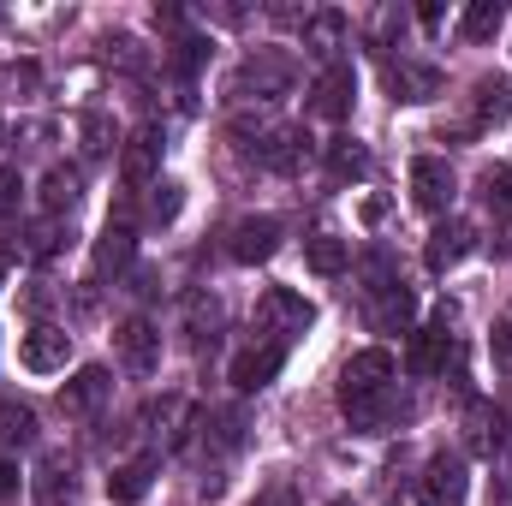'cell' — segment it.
I'll use <instances>...</instances> for the list:
<instances>
[{"label": "cell", "mask_w": 512, "mask_h": 506, "mask_svg": "<svg viewBox=\"0 0 512 506\" xmlns=\"http://www.w3.org/2000/svg\"><path fill=\"white\" fill-rule=\"evenodd\" d=\"M316 322V310H310V298H298L292 286H268L262 298H256V328L262 334H280V346L292 340V334H304Z\"/></svg>", "instance_id": "obj_1"}, {"label": "cell", "mask_w": 512, "mask_h": 506, "mask_svg": "<svg viewBox=\"0 0 512 506\" xmlns=\"http://www.w3.org/2000/svg\"><path fill=\"white\" fill-rule=\"evenodd\" d=\"M453 167L441 161V155H417L411 161V203L423 209V215H447L453 209Z\"/></svg>", "instance_id": "obj_2"}, {"label": "cell", "mask_w": 512, "mask_h": 506, "mask_svg": "<svg viewBox=\"0 0 512 506\" xmlns=\"http://www.w3.org/2000/svg\"><path fill=\"white\" fill-rule=\"evenodd\" d=\"M18 364H24L30 376H60V370L72 364V334H66V328H30L24 346H18Z\"/></svg>", "instance_id": "obj_3"}, {"label": "cell", "mask_w": 512, "mask_h": 506, "mask_svg": "<svg viewBox=\"0 0 512 506\" xmlns=\"http://www.w3.org/2000/svg\"><path fill=\"white\" fill-rule=\"evenodd\" d=\"M114 352H120V364H126L131 376H155V364H161V334L143 322V316H131L114 328Z\"/></svg>", "instance_id": "obj_4"}, {"label": "cell", "mask_w": 512, "mask_h": 506, "mask_svg": "<svg viewBox=\"0 0 512 506\" xmlns=\"http://www.w3.org/2000/svg\"><path fill=\"white\" fill-rule=\"evenodd\" d=\"M471 251H477V227H471L465 215H447V221L429 233V251H423V256H429V268H435V274H447V268H459Z\"/></svg>", "instance_id": "obj_5"}, {"label": "cell", "mask_w": 512, "mask_h": 506, "mask_svg": "<svg viewBox=\"0 0 512 506\" xmlns=\"http://www.w3.org/2000/svg\"><path fill=\"white\" fill-rule=\"evenodd\" d=\"M393 381V352L387 346H370V352H352L346 370H340V393H387Z\"/></svg>", "instance_id": "obj_6"}, {"label": "cell", "mask_w": 512, "mask_h": 506, "mask_svg": "<svg viewBox=\"0 0 512 506\" xmlns=\"http://www.w3.org/2000/svg\"><path fill=\"white\" fill-rule=\"evenodd\" d=\"M417 495L429 506H459L465 501V459L459 453H435L429 471H423V483H417Z\"/></svg>", "instance_id": "obj_7"}, {"label": "cell", "mask_w": 512, "mask_h": 506, "mask_svg": "<svg viewBox=\"0 0 512 506\" xmlns=\"http://www.w3.org/2000/svg\"><path fill=\"white\" fill-rule=\"evenodd\" d=\"M352 96H358V72L352 66H328L322 84L310 90V114L316 120H346L352 114Z\"/></svg>", "instance_id": "obj_8"}, {"label": "cell", "mask_w": 512, "mask_h": 506, "mask_svg": "<svg viewBox=\"0 0 512 506\" xmlns=\"http://www.w3.org/2000/svg\"><path fill=\"white\" fill-rule=\"evenodd\" d=\"M280 221L274 215H251V221H239L233 227V239H227V251H233V262H268V256L280 251Z\"/></svg>", "instance_id": "obj_9"}, {"label": "cell", "mask_w": 512, "mask_h": 506, "mask_svg": "<svg viewBox=\"0 0 512 506\" xmlns=\"http://www.w3.org/2000/svg\"><path fill=\"white\" fill-rule=\"evenodd\" d=\"M280 364H286V346H280V340L245 346V352L233 358V387H239V393H256V387H268V381L280 376Z\"/></svg>", "instance_id": "obj_10"}, {"label": "cell", "mask_w": 512, "mask_h": 506, "mask_svg": "<svg viewBox=\"0 0 512 506\" xmlns=\"http://www.w3.org/2000/svg\"><path fill=\"white\" fill-rule=\"evenodd\" d=\"M387 90H393V102H435L441 96V72L417 66V60H387Z\"/></svg>", "instance_id": "obj_11"}, {"label": "cell", "mask_w": 512, "mask_h": 506, "mask_svg": "<svg viewBox=\"0 0 512 506\" xmlns=\"http://www.w3.org/2000/svg\"><path fill=\"white\" fill-rule=\"evenodd\" d=\"M155 453H137V459H126V465H114V477H108V501L114 506H137L149 489H155Z\"/></svg>", "instance_id": "obj_12"}, {"label": "cell", "mask_w": 512, "mask_h": 506, "mask_svg": "<svg viewBox=\"0 0 512 506\" xmlns=\"http://www.w3.org/2000/svg\"><path fill=\"white\" fill-rule=\"evenodd\" d=\"M447 352H453V334H447V316H435L417 340H411V376H441L447 370Z\"/></svg>", "instance_id": "obj_13"}, {"label": "cell", "mask_w": 512, "mask_h": 506, "mask_svg": "<svg viewBox=\"0 0 512 506\" xmlns=\"http://www.w3.org/2000/svg\"><path fill=\"white\" fill-rule=\"evenodd\" d=\"M108 393H114V381H108V370H102V364H84L78 376H72L66 387H60V405H66L72 417H84V411H96V405H102Z\"/></svg>", "instance_id": "obj_14"}, {"label": "cell", "mask_w": 512, "mask_h": 506, "mask_svg": "<svg viewBox=\"0 0 512 506\" xmlns=\"http://www.w3.org/2000/svg\"><path fill=\"white\" fill-rule=\"evenodd\" d=\"M120 167H126L131 185H155V173H161V131H137L126 143V155H120Z\"/></svg>", "instance_id": "obj_15"}, {"label": "cell", "mask_w": 512, "mask_h": 506, "mask_svg": "<svg viewBox=\"0 0 512 506\" xmlns=\"http://www.w3.org/2000/svg\"><path fill=\"white\" fill-rule=\"evenodd\" d=\"M30 495H36V506H72V465H66L60 453H48V459L36 465Z\"/></svg>", "instance_id": "obj_16"}, {"label": "cell", "mask_w": 512, "mask_h": 506, "mask_svg": "<svg viewBox=\"0 0 512 506\" xmlns=\"http://www.w3.org/2000/svg\"><path fill=\"white\" fill-rule=\"evenodd\" d=\"M131 256H137L131 227H126V221H108V227H102V239H96V274H120V268H131Z\"/></svg>", "instance_id": "obj_17"}, {"label": "cell", "mask_w": 512, "mask_h": 506, "mask_svg": "<svg viewBox=\"0 0 512 506\" xmlns=\"http://www.w3.org/2000/svg\"><path fill=\"white\" fill-rule=\"evenodd\" d=\"M501 24H507V6H501V0H477V6H465L459 36H465V42H489Z\"/></svg>", "instance_id": "obj_18"}, {"label": "cell", "mask_w": 512, "mask_h": 506, "mask_svg": "<svg viewBox=\"0 0 512 506\" xmlns=\"http://www.w3.org/2000/svg\"><path fill=\"white\" fill-rule=\"evenodd\" d=\"M340 36H346V12H316V18L304 24V48H316L322 60H334Z\"/></svg>", "instance_id": "obj_19"}, {"label": "cell", "mask_w": 512, "mask_h": 506, "mask_svg": "<svg viewBox=\"0 0 512 506\" xmlns=\"http://www.w3.org/2000/svg\"><path fill=\"white\" fill-rule=\"evenodd\" d=\"M304 262H310L316 274H346L352 251H346V239H334V233H316V239L304 245Z\"/></svg>", "instance_id": "obj_20"}, {"label": "cell", "mask_w": 512, "mask_h": 506, "mask_svg": "<svg viewBox=\"0 0 512 506\" xmlns=\"http://www.w3.org/2000/svg\"><path fill=\"white\" fill-rule=\"evenodd\" d=\"M507 114H512V84L483 78V84H477V126H501Z\"/></svg>", "instance_id": "obj_21"}, {"label": "cell", "mask_w": 512, "mask_h": 506, "mask_svg": "<svg viewBox=\"0 0 512 506\" xmlns=\"http://www.w3.org/2000/svg\"><path fill=\"white\" fill-rule=\"evenodd\" d=\"M328 167H334V179H364L370 173V155H364L358 137H334L328 143Z\"/></svg>", "instance_id": "obj_22"}, {"label": "cell", "mask_w": 512, "mask_h": 506, "mask_svg": "<svg viewBox=\"0 0 512 506\" xmlns=\"http://www.w3.org/2000/svg\"><path fill=\"white\" fill-rule=\"evenodd\" d=\"M72 203H78V173H72V167H54V173L42 179V209H48V215H66Z\"/></svg>", "instance_id": "obj_23"}, {"label": "cell", "mask_w": 512, "mask_h": 506, "mask_svg": "<svg viewBox=\"0 0 512 506\" xmlns=\"http://www.w3.org/2000/svg\"><path fill=\"white\" fill-rule=\"evenodd\" d=\"M36 441V411L30 405H0V447H30Z\"/></svg>", "instance_id": "obj_24"}, {"label": "cell", "mask_w": 512, "mask_h": 506, "mask_svg": "<svg viewBox=\"0 0 512 506\" xmlns=\"http://www.w3.org/2000/svg\"><path fill=\"white\" fill-rule=\"evenodd\" d=\"M411 322V292L405 286H376V328H405Z\"/></svg>", "instance_id": "obj_25"}, {"label": "cell", "mask_w": 512, "mask_h": 506, "mask_svg": "<svg viewBox=\"0 0 512 506\" xmlns=\"http://www.w3.org/2000/svg\"><path fill=\"white\" fill-rule=\"evenodd\" d=\"M477 197H483L495 215H512V167H489V173L477 179Z\"/></svg>", "instance_id": "obj_26"}, {"label": "cell", "mask_w": 512, "mask_h": 506, "mask_svg": "<svg viewBox=\"0 0 512 506\" xmlns=\"http://www.w3.org/2000/svg\"><path fill=\"white\" fill-rule=\"evenodd\" d=\"M185 322H191V340H197V346H203V340H215V322H221V304H215V298H203V292H197V298H191V304H185Z\"/></svg>", "instance_id": "obj_27"}, {"label": "cell", "mask_w": 512, "mask_h": 506, "mask_svg": "<svg viewBox=\"0 0 512 506\" xmlns=\"http://www.w3.org/2000/svg\"><path fill=\"white\" fill-rule=\"evenodd\" d=\"M471 441H477V453H495V447H501V441H507V417H501V411H489V405H483V411H477V417H471Z\"/></svg>", "instance_id": "obj_28"}, {"label": "cell", "mask_w": 512, "mask_h": 506, "mask_svg": "<svg viewBox=\"0 0 512 506\" xmlns=\"http://www.w3.org/2000/svg\"><path fill=\"white\" fill-rule=\"evenodd\" d=\"M84 149H90V155H108V149H114V126H108L102 114H84Z\"/></svg>", "instance_id": "obj_29"}, {"label": "cell", "mask_w": 512, "mask_h": 506, "mask_svg": "<svg viewBox=\"0 0 512 506\" xmlns=\"http://www.w3.org/2000/svg\"><path fill=\"white\" fill-rule=\"evenodd\" d=\"M179 203H185V191H179V185H155V197H149V221H173V215H179Z\"/></svg>", "instance_id": "obj_30"}, {"label": "cell", "mask_w": 512, "mask_h": 506, "mask_svg": "<svg viewBox=\"0 0 512 506\" xmlns=\"http://www.w3.org/2000/svg\"><path fill=\"white\" fill-rule=\"evenodd\" d=\"M18 191H24V179H18V167H0V221L18 209Z\"/></svg>", "instance_id": "obj_31"}, {"label": "cell", "mask_w": 512, "mask_h": 506, "mask_svg": "<svg viewBox=\"0 0 512 506\" xmlns=\"http://www.w3.org/2000/svg\"><path fill=\"white\" fill-rule=\"evenodd\" d=\"M489 352H495V364H501V370H512V316L501 322V328H495V340H489Z\"/></svg>", "instance_id": "obj_32"}, {"label": "cell", "mask_w": 512, "mask_h": 506, "mask_svg": "<svg viewBox=\"0 0 512 506\" xmlns=\"http://www.w3.org/2000/svg\"><path fill=\"white\" fill-rule=\"evenodd\" d=\"M18 483H24V477H18V465H12V459H0V506L18 501Z\"/></svg>", "instance_id": "obj_33"}, {"label": "cell", "mask_w": 512, "mask_h": 506, "mask_svg": "<svg viewBox=\"0 0 512 506\" xmlns=\"http://www.w3.org/2000/svg\"><path fill=\"white\" fill-rule=\"evenodd\" d=\"M393 506H429V501L423 495H405V501H393Z\"/></svg>", "instance_id": "obj_34"}, {"label": "cell", "mask_w": 512, "mask_h": 506, "mask_svg": "<svg viewBox=\"0 0 512 506\" xmlns=\"http://www.w3.org/2000/svg\"><path fill=\"white\" fill-rule=\"evenodd\" d=\"M6 268H12V262H6V256H0V286H6Z\"/></svg>", "instance_id": "obj_35"}]
</instances>
